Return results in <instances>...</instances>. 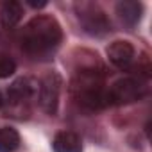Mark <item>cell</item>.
Returning a JSON list of instances; mask_svg holds the SVG:
<instances>
[{
	"mask_svg": "<svg viewBox=\"0 0 152 152\" xmlns=\"http://www.w3.org/2000/svg\"><path fill=\"white\" fill-rule=\"evenodd\" d=\"M23 16V7L16 0H6L0 4V23L4 27H15Z\"/></svg>",
	"mask_w": 152,
	"mask_h": 152,
	"instance_id": "obj_10",
	"label": "cell"
},
{
	"mask_svg": "<svg viewBox=\"0 0 152 152\" xmlns=\"http://www.w3.org/2000/svg\"><path fill=\"white\" fill-rule=\"evenodd\" d=\"M109 61L118 68H127L134 61V47L129 41H113L107 47Z\"/></svg>",
	"mask_w": 152,
	"mask_h": 152,
	"instance_id": "obj_6",
	"label": "cell"
},
{
	"mask_svg": "<svg viewBox=\"0 0 152 152\" xmlns=\"http://www.w3.org/2000/svg\"><path fill=\"white\" fill-rule=\"evenodd\" d=\"M75 95H77V100L84 107H90V109H100V107L111 106L107 90L102 86V83L93 73H81L79 83H75Z\"/></svg>",
	"mask_w": 152,
	"mask_h": 152,
	"instance_id": "obj_2",
	"label": "cell"
},
{
	"mask_svg": "<svg viewBox=\"0 0 152 152\" xmlns=\"http://www.w3.org/2000/svg\"><path fill=\"white\" fill-rule=\"evenodd\" d=\"M20 147V134L11 127H0V152H15Z\"/></svg>",
	"mask_w": 152,
	"mask_h": 152,
	"instance_id": "obj_11",
	"label": "cell"
},
{
	"mask_svg": "<svg viewBox=\"0 0 152 152\" xmlns=\"http://www.w3.org/2000/svg\"><path fill=\"white\" fill-rule=\"evenodd\" d=\"M15 72H16V63H15L9 56L0 54V79L11 77Z\"/></svg>",
	"mask_w": 152,
	"mask_h": 152,
	"instance_id": "obj_12",
	"label": "cell"
},
{
	"mask_svg": "<svg viewBox=\"0 0 152 152\" xmlns=\"http://www.w3.org/2000/svg\"><path fill=\"white\" fill-rule=\"evenodd\" d=\"M116 13H118V18L125 25L132 27L140 22L141 13H143V6L140 2H136V0H124V2H120L116 6Z\"/></svg>",
	"mask_w": 152,
	"mask_h": 152,
	"instance_id": "obj_9",
	"label": "cell"
},
{
	"mask_svg": "<svg viewBox=\"0 0 152 152\" xmlns=\"http://www.w3.org/2000/svg\"><path fill=\"white\" fill-rule=\"evenodd\" d=\"M79 20L90 34L102 36L109 31V22L106 15L93 4H83L79 11Z\"/></svg>",
	"mask_w": 152,
	"mask_h": 152,
	"instance_id": "obj_5",
	"label": "cell"
},
{
	"mask_svg": "<svg viewBox=\"0 0 152 152\" xmlns=\"http://www.w3.org/2000/svg\"><path fill=\"white\" fill-rule=\"evenodd\" d=\"M143 93H145V83L136 77L118 79L107 90L109 104H129V102H134L140 97H143Z\"/></svg>",
	"mask_w": 152,
	"mask_h": 152,
	"instance_id": "obj_3",
	"label": "cell"
},
{
	"mask_svg": "<svg viewBox=\"0 0 152 152\" xmlns=\"http://www.w3.org/2000/svg\"><path fill=\"white\" fill-rule=\"evenodd\" d=\"M52 148L54 152H83V141L75 132L63 131L56 134L52 141Z\"/></svg>",
	"mask_w": 152,
	"mask_h": 152,
	"instance_id": "obj_8",
	"label": "cell"
},
{
	"mask_svg": "<svg viewBox=\"0 0 152 152\" xmlns=\"http://www.w3.org/2000/svg\"><path fill=\"white\" fill-rule=\"evenodd\" d=\"M59 91H61V79L57 73H50L43 79V83L38 88L39 93V104L43 111L48 115H54L57 111V102H59Z\"/></svg>",
	"mask_w": 152,
	"mask_h": 152,
	"instance_id": "obj_4",
	"label": "cell"
},
{
	"mask_svg": "<svg viewBox=\"0 0 152 152\" xmlns=\"http://www.w3.org/2000/svg\"><path fill=\"white\" fill-rule=\"evenodd\" d=\"M63 39L61 25L52 16H36L32 18L22 34V47L31 56H45L57 48Z\"/></svg>",
	"mask_w": 152,
	"mask_h": 152,
	"instance_id": "obj_1",
	"label": "cell"
},
{
	"mask_svg": "<svg viewBox=\"0 0 152 152\" xmlns=\"http://www.w3.org/2000/svg\"><path fill=\"white\" fill-rule=\"evenodd\" d=\"M2 104H4V97H2V93H0V107H2Z\"/></svg>",
	"mask_w": 152,
	"mask_h": 152,
	"instance_id": "obj_13",
	"label": "cell"
},
{
	"mask_svg": "<svg viewBox=\"0 0 152 152\" xmlns=\"http://www.w3.org/2000/svg\"><path fill=\"white\" fill-rule=\"evenodd\" d=\"M38 88H39L38 83H34L32 79L23 77V79L15 81V83L9 86L7 97H9L11 102H23V100H29L31 97H34V95L38 93Z\"/></svg>",
	"mask_w": 152,
	"mask_h": 152,
	"instance_id": "obj_7",
	"label": "cell"
}]
</instances>
